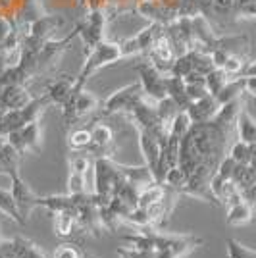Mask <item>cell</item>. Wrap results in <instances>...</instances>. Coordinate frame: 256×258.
I'll list each match as a JSON object with an SVG mask.
<instances>
[{
  "mask_svg": "<svg viewBox=\"0 0 256 258\" xmlns=\"http://www.w3.org/2000/svg\"><path fill=\"white\" fill-rule=\"evenodd\" d=\"M2 143H4V139H0V151H2Z\"/></svg>",
  "mask_w": 256,
  "mask_h": 258,
  "instance_id": "obj_44",
  "label": "cell"
},
{
  "mask_svg": "<svg viewBox=\"0 0 256 258\" xmlns=\"http://www.w3.org/2000/svg\"><path fill=\"white\" fill-rule=\"evenodd\" d=\"M164 195H166V183L154 181L152 185H149L147 189H143V191L139 193V205L137 206L147 208V206L162 201V197H164Z\"/></svg>",
  "mask_w": 256,
  "mask_h": 258,
  "instance_id": "obj_21",
  "label": "cell"
},
{
  "mask_svg": "<svg viewBox=\"0 0 256 258\" xmlns=\"http://www.w3.org/2000/svg\"><path fill=\"white\" fill-rule=\"evenodd\" d=\"M164 183H166L168 187H171V189H177V191L183 193V189H185V185H187V175H185V172H183L179 166H175V168L168 170Z\"/></svg>",
  "mask_w": 256,
  "mask_h": 258,
  "instance_id": "obj_30",
  "label": "cell"
},
{
  "mask_svg": "<svg viewBox=\"0 0 256 258\" xmlns=\"http://www.w3.org/2000/svg\"><path fill=\"white\" fill-rule=\"evenodd\" d=\"M74 89H75V77L62 76V77H58V79H54V81H50V83L46 85V93H44V95L50 98L52 104L62 106L66 100L72 97Z\"/></svg>",
  "mask_w": 256,
  "mask_h": 258,
  "instance_id": "obj_10",
  "label": "cell"
},
{
  "mask_svg": "<svg viewBox=\"0 0 256 258\" xmlns=\"http://www.w3.org/2000/svg\"><path fill=\"white\" fill-rule=\"evenodd\" d=\"M52 258H81V252L77 250L75 245L66 243V245H60V247L54 250Z\"/></svg>",
  "mask_w": 256,
  "mask_h": 258,
  "instance_id": "obj_37",
  "label": "cell"
},
{
  "mask_svg": "<svg viewBox=\"0 0 256 258\" xmlns=\"http://www.w3.org/2000/svg\"><path fill=\"white\" fill-rule=\"evenodd\" d=\"M225 245H227V254H229V258H256V248L245 247V245H241L235 239H227Z\"/></svg>",
  "mask_w": 256,
  "mask_h": 258,
  "instance_id": "obj_29",
  "label": "cell"
},
{
  "mask_svg": "<svg viewBox=\"0 0 256 258\" xmlns=\"http://www.w3.org/2000/svg\"><path fill=\"white\" fill-rule=\"evenodd\" d=\"M220 108H222V104L218 102V98L214 95H208V97L199 98V100H193L185 112L189 114L193 123H204V121H210L216 118Z\"/></svg>",
  "mask_w": 256,
  "mask_h": 258,
  "instance_id": "obj_8",
  "label": "cell"
},
{
  "mask_svg": "<svg viewBox=\"0 0 256 258\" xmlns=\"http://www.w3.org/2000/svg\"><path fill=\"white\" fill-rule=\"evenodd\" d=\"M195 72V68H193V52L189 50L187 54H183V56H177L175 58V62H173V70H171V76L175 77H187L189 74Z\"/></svg>",
  "mask_w": 256,
  "mask_h": 258,
  "instance_id": "obj_28",
  "label": "cell"
},
{
  "mask_svg": "<svg viewBox=\"0 0 256 258\" xmlns=\"http://www.w3.org/2000/svg\"><path fill=\"white\" fill-rule=\"evenodd\" d=\"M4 112H6V106H4V104H2V98H0V116H2V114H4Z\"/></svg>",
  "mask_w": 256,
  "mask_h": 258,
  "instance_id": "obj_42",
  "label": "cell"
},
{
  "mask_svg": "<svg viewBox=\"0 0 256 258\" xmlns=\"http://www.w3.org/2000/svg\"><path fill=\"white\" fill-rule=\"evenodd\" d=\"M229 79L231 77L225 74L222 68H214L212 72L206 76V87H208V91H210V95H218L222 89H224L227 83H229Z\"/></svg>",
  "mask_w": 256,
  "mask_h": 258,
  "instance_id": "obj_23",
  "label": "cell"
},
{
  "mask_svg": "<svg viewBox=\"0 0 256 258\" xmlns=\"http://www.w3.org/2000/svg\"><path fill=\"white\" fill-rule=\"evenodd\" d=\"M252 218H254V205L241 201V203L227 208L225 222H227V226H245V224L252 222Z\"/></svg>",
  "mask_w": 256,
  "mask_h": 258,
  "instance_id": "obj_14",
  "label": "cell"
},
{
  "mask_svg": "<svg viewBox=\"0 0 256 258\" xmlns=\"http://www.w3.org/2000/svg\"><path fill=\"white\" fill-rule=\"evenodd\" d=\"M121 60V48L117 43H112V41H102L100 44H96L95 48L89 52L85 60V66L81 70V74L75 77V87L77 89H85L87 79L96 74L98 70L106 68V66H112Z\"/></svg>",
  "mask_w": 256,
  "mask_h": 258,
  "instance_id": "obj_1",
  "label": "cell"
},
{
  "mask_svg": "<svg viewBox=\"0 0 256 258\" xmlns=\"http://www.w3.org/2000/svg\"><path fill=\"white\" fill-rule=\"evenodd\" d=\"M119 48H121V58H133L137 54H143V46H141L137 35L127 37L123 43H119Z\"/></svg>",
  "mask_w": 256,
  "mask_h": 258,
  "instance_id": "obj_35",
  "label": "cell"
},
{
  "mask_svg": "<svg viewBox=\"0 0 256 258\" xmlns=\"http://www.w3.org/2000/svg\"><path fill=\"white\" fill-rule=\"evenodd\" d=\"M175 12H177V18H189V20L201 16L199 0H179L175 6Z\"/></svg>",
  "mask_w": 256,
  "mask_h": 258,
  "instance_id": "obj_32",
  "label": "cell"
},
{
  "mask_svg": "<svg viewBox=\"0 0 256 258\" xmlns=\"http://www.w3.org/2000/svg\"><path fill=\"white\" fill-rule=\"evenodd\" d=\"M22 137L23 145H25V151L33 152V154H41V151H43V133H41L39 121L25 123L22 127Z\"/></svg>",
  "mask_w": 256,
  "mask_h": 258,
  "instance_id": "obj_16",
  "label": "cell"
},
{
  "mask_svg": "<svg viewBox=\"0 0 256 258\" xmlns=\"http://www.w3.org/2000/svg\"><path fill=\"white\" fill-rule=\"evenodd\" d=\"M0 175H6V173H4V170H2V166H0Z\"/></svg>",
  "mask_w": 256,
  "mask_h": 258,
  "instance_id": "obj_43",
  "label": "cell"
},
{
  "mask_svg": "<svg viewBox=\"0 0 256 258\" xmlns=\"http://www.w3.org/2000/svg\"><path fill=\"white\" fill-rule=\"evenodd\" d=\"M10 181H12L10 191H12V195H14V199H16V205H18V208H20L23 220L27 222L29 216L33 214V210L39 208V195L35 193L31 187L23 181L22 175L12 177Z\"/></svg>",
  "mask_w": 256,
  "mask_h": 258,
  "instance_id": "obj_7",
  "label": "cell"
},
{
  "mask_svg": "<svg viewBox=\"0 0 256 258\" xmlns=\"http://www.w3.org/2000/svg\"><path fill=\"white\" fill-rule=\"evenodd\" d=\"M227 156H231V158H233L237 164H241V166H248V164H250V156H252V147L237 139V141H233V145L229 147Z\"/></svg>",
  "mask_w": 256,
  "mask_h": 258,
  "instance_id": "obj_24",
  "label": "cell"
},
{
  "mask_svg": "<svg viewBox=\"0 0 256 258\" xmlns=\"http://www.w3.org/2000/svg\"><path fill=\"white\" fill-rule=\"evenodd\" d=\"M154 258H175L170 252H154Z\"/></svg>",
  "mask_w": 256,
  "mask_h": 258,
  "instance_id": "obj_41",
  "label": "cell"
},
{
  "mask_svg": "<svg viewBox=\"0 0 256 258\" xmlns=\"http://www.w3.org/2000/svg\"><path fill=\"white\" fill-rule=\"evenodd\" d=\"M237 139L246 145H256V119L245 108L241 110V114L237 118Z\"/></svg>",
  "mask_w": 256,
  "mask_h": 258,
  "instance_id": "obj_17",
  "label": "cell"
},
{
  "mask_svg": "<svg viewBox=\"0 0 256 258\" xmlns=\"http://www.w3.org/2000/svg\"><path fill=\"white\" fill-rule=\"evenodd\" d=\"M246 58L245 56H229L227 58V62L224 64V70L227 76L231 77V79H235V77H243L245 76V70H246Z\"/></svg>",
  "mask_w": 256,
  "mask_h": 258,
  "instance_id": "obj_26",
  "label": "cell"
},
{
  "mask_svg": "<svg viewBox=\"0 0 256 258\" xmlns=\"http://www.w3.org/2000/svg\"><path fill=\"white\" fill-rule=\"evenodd\" d=\"M39 206L46 208L50 214L58 212H75V199L74 195H48V197H39Z\"/></svg>",
  "mask_w": 256,
  "mask_h": 258,
  "instance_id": "obj_13",
  "label": "cell"
},
{
  "mask_svg": "<svg viewBox=\"0 0 256 258\" xmlns=\"http://www.w3.org/2000/svg\"><path fill=\"white\" fill-rule=\"evenodd\" d=\"M119 173L123 175V179H127L131 185H135L139 191L147 189L149 185L156 181L154 173L147 164L145 166H123V164H119Z\"/></svg>",
  "mask_w": 256,
  "mask_h": 258,
  "instance_id": "obj_12",
  "label": "cell"
},
{
  "mask_svg": "<svg viewBox=\"0 0 256 258\" xmlns=\"http://www.w3.org/2000/svg\"><path fill=\"white\" fill-rule=\"evenodd\" d=\"M68 145L72 151H87L91 145V131L83 127H75L68 137Z\"/></svg>",
  "mask_w": 256,
  "mask_h": 258,
  "instance_id": "obj_25",
  "label": "cell"
},
{
  "mask_svg": "<svg viewBox=\"0 0 256 258\" xmlns=\"http://www.w3.org/2000/svg\"><path fill=\"white\" fill-rule=\"evenodd\" d=\"M166 87H168V97L181 108V110H187L189 104H191V98L187 95V85H185V79L183 77H175V76H168L166 79Z\"/></svg>",
  "mask_w": 256,
  "mask_h": 258,
  "instance_id": "obj_15",
  "label": "cell"
},
{
  "mask_svg": "<svg viewBox=\"0 0 256 258\" xmlns=\"http://www.w3.org/2000/svg\"><path fill=\"white\" fill-rule=\"evenodd\" d=\"M243 95H245V77H235V79H229V83L216 95V98L224 106L231 100L243 98Z\"/></svg>",
  "mask_w": 256,
  "mask_h": 258,
  "instance_id": "obj_19",
  "label": "cell"
},
{
  "mask_svg": "<svg viewBox=\"0 0 256 258\" xmlns=\"http://www.w3.org/2000/svg\"><path fill=\"white\" fill-rule=\"evenodd\" d=\"M0 258H46V254L37 243L25 237H14L0 241Z\"/></svg>",
  "mask_w": 256,
  "mask_h": 258,
  "instance_id": "obj_6",
  "label": "cell"
},
{
  "mask_svg": "<svg viewBox=\"0 0 256 258\" xmlns=\"http://www.w3.org/2000/svg\"><path fill=\"white\" fill-rule=\"evenodd\" d=\"M77 231V214L74 210L54 214V233L58 237H70Z\"/></svg>",
  "mask_w": 256,
  "mask_h": 258,
  "instance_id": "obj_18",
  "label": "cell"
},
{
  "mask_svg": "<svg viewBox=\"0 0 256 258\" xmlns=\"http://www.w3.org/2000/svg\"><path fill=\"white\" fill-rule=\"evenodd\" d=\"M137 135H139V149L143 152V156H145V164L152 170V173H156L162 154L160 141L156 139L150 131H145V129H137Z\"/></svg>",
  "mask_w": 256,
  "mask_h": 258,
  "instance_id": "obj_9",
  "label": "cell"
},
{
  "mask_svg": "<svg viewBox=\"0 0 256 258\" xmlns=\"http://www.w3.org/2000/svg\"><path fill=\"white\" fill-rule=\"evenodd\" d=\"M93 172H95V189L93 193L100 195V197H112L114 195V187L116 183L119 181L121 173H119V164L108 158V156H102V158H95L93 162Z\"/></svg>",
  "mask_w": 256,
  "mask_h": 258,
  "instance_id": "obj_3",
  "label": "cell"
},
{
  "mask_svg": "<svg viewBox=\"0 0 256 258\" xmlns=\"http://www.w3.org/2000/svg\"><path fill=\"white\" fill-rule=\"evenodd\" d=\"M87 193L85 173L70 172L68 175V195H83Z\"/></svg>",
  "mask_w": 256,
  "mask_h": 258,
  "instance_id": "obj_33",
  "label": "cell"
},
{
  "mask_svg": "<svg viewBox=\"0 0 256 258\" xmlns=\"http://www.w3.org/2000/svg\"><path fill=\"white\" fill-rule=\"evenodd\" d=\"M243 199H245L246 203H250V205H256V181L243 191Z\"/></svg>",
  "mask_w": 256,
  "mask_h": 258,
  "instance_id": "obj_39",
  "label": "cell"
},
{
  "mask_svg": "<svg viewBox=\"0 0 256 258\" xmlns=\"http://www.w3.org/2000/svg\"><path fill=\"white\" fill-rule=\"evenodd\" d=\"M70 172H77V173H85L91 170V158L87 156L85 151H72L70 154Z\"/></svg>",
  "mask_w": 256,
  "mask_h": 258,
  "instance_id": "obj_27",
  "label": "cell"
},
{
  "mask_svg": "<svg viewBox=\"0 0 256 258\" xmlns=\"http://www.w3.org/2000/svg\"><path fill=\"white\" fill-rule=\"evenodd\" d=\"M150 237L154 243V252H170L175 258L191 252L193 248L203 245V239L197 235H173V233H160L158 229L150 227Z\"/></svg>",
  "mask_w": 256,
  "mask_h": 258,
  "instance_id": "obj_2",
  "label": "cell"
},
{
  "mask_svg": "<svg viewBox=\"0 0 256 258\" xmlns=\"http://www.w3.org/2000/svg\"><path fill=\"white\" fill-rule=\"evenodd\" d=\"M135 72L139 74V83L147 97H150L152 100H156V102H160L162 98L168 97V87H166L168 76L160 74L150 62H141V64H137L135 66Z\"/></svg>",
  "mask_w": 256,
  "mask_h": 258,
  "instance_id": "obj_4",
  "label": "cell"
},
{
  "mask_svg": "<svg viewBox=\"0 0 256 258\" xmlns=\"http://www.w3.org/2000/svg\"><path fill=\"white\" fill-rule=\"evenodd\" d=\"M0 212L2 214H6L8 218H12L16 224H20V226H25L27 222L23 220L22 212H20V208L16 205V199H14V195L12 191H6V189H0Z\"/></svg>",
  "mask_w": 256,
  "mask_h": 258,
  "instance_id": "obj_20",
  "label": "cell"
},
{
  "mask_svg": "<svg viewBox=\"0 0 256 258\" xmlns=\"http://www.w3.org/2000/svg\"><path fill=\"white\" fill-rule=\"evenodd\" d=\"M141 95H143L141 83H129V85L121 87L102 102L100 114L102 116H112V114H117V112H125L127 114L131 106L141 98Z\"/></svg>",
  "mask_w": 256,
  "mask_h": 258,
  "instance_id": "obj_5",
  "label": "cell"
},
{
  "mask_svg": "<svg viewBox=\"0 0 256 258\" xmlns=\"http://www.w3.org/2000/svg\"><path fill=\"white\" fill-rule=\"evenodd\" d=\"M125 222L131 224V226L135 227V229H145V227H152L150 226V220H149V214H147V210L145 208H141V206H135L127 216H125Z\"/></svg>",
  "mask_w": 256,
  "mask_h": 258,
  "instance_id": "obj_31",
  "label": "cell"
},
{
  "mask_svg": "<svg viewBox=\"0 0 256 258\" xmlns=\"http://www.w3.org/2000/svg\"><path fill=\"white\" fill-rule=\"evenodd\" d=\"M116 254L119 258H154L152 250H137V248L129 247H117Z\"/></svg>",
  "mask_w": 256,
  "mask_h": 258,
  "instance_id": "obj_36",
  "label": "cell"
},
{
  "mask_svg": "<svg viewBox=\"0 0 256 258\" xmlns=\"http://www.w3.org/2000/svg\"><path fill=\"white\" fill-rule=\"evenodd\" d=\"M156 112H158V116H160L162 123L170 127L171 121L175 119V116L181 112V108L177 106L170 97H166V98H162L160 102H156Z\"/></svg>",
  "mask_w": 256,
  "mask_h": 258,
  "instance_id": "obj_22",
  "label": "cell"
},
{
  "mask_svg": "<svg viewBox=\"0 0 256 258\" xmlns=\"http://www.w3.org/2000/svg\"><path fill=\"white\" fill-rule=\"evenodd\" d=\"M0 98L6 110H22L31 102V93L25 85H8L0 89Z\"/></svg>",
  "mask_w": 256,
  "mask_h": 258,
  "instance_id": "obj_11",
  "label": "cell"
},
{
  "mask_svg": "<svg viewBox=\"0 0 256 258\" xmlns=\"http://www.w3.org/2000/svg\"><path fill=\"white\" fill-rule=\"evenodd\" d=\"M233 16L239 20H254L256 18V0H243L237 2L233 8Z\"/></svg>",
  "mask_w": 256,
  "mask_h": 258,
  "instance_id": "obj_34",
  "label": "cell"
},
{
  "mask_svg": "<svg viewBox=\"0 0 256 258\" xmlns=\"http://www.w3.org/2000/svg\"><path fill=\"white\" fill-rule=\"evenodd\" d=\"M245 77V93L256 97V76H243Z\"/></svg>",
  "mask_w": 256,
  "mask_h": 258,
  "instance_id": "obj_38",
  "label": "cell"
},
{
  "mask_svg": "<svg viewBox=\"0 0 256 258\" xmlns=\"http://www.w3.org/2000/svg\"><path fill=\"white\" fill-rule=\"evenodd\" d=\"M245 76H256V60H254V62H250V64L246 66Z\"/></svg>",
  "mask_w": 256,
  "mask_h": 258,
  "instance_id": "obj_40",
  "label": "cell"
}]
</instances>
